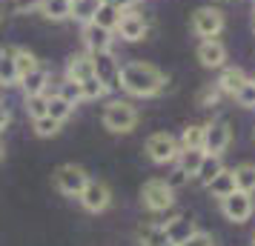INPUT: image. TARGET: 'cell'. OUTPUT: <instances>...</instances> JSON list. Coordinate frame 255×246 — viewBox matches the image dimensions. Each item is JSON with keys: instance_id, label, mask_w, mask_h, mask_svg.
Listing matches in <instances>:
<instances>
[{"instance_id": "obj_25", "label": "cell", "mask_w": 255, "mask_h": 246, "mask_svg": "<svg viewBox=\"0 0 255 246\" xmlns=\"http://www.w3.org/2000/svg\"><path fill=\"white\" fill-rule=\"evenodd\" d=\"M221 169H224V164H221V155H204V161H201V166H198V175L195 177L204 183V186H207V183L218 175Z\"/></svg>"}, {"instance_id": "obj_8", "label": "cell", "mask_w": 255, "mask_h": 246, "mask_svg": "<svg viewBox=\"0 0 255 246\" xmlns=\"http://www.w3.org/2000/svg\"><path fill=\"white\" fill-rule=\"evenodd\" d=\"M178 152H181L178 141L166 132H158L146 141V155L152 164H172V161H178Z\"/></svg>"}, {"instance_id": "obj_31", "label": "cell", "mask_w": 255, "mask_h": 246, "mask_svg": "<svg viewBox=\"0 0 255 246\" xmlns=\"http://www.w3.org/2000/svg\"><path fill=\"white\" fill-rule=\"evenodd\" d=\"M32 126H35V132L40 135V138H55V135L60 132V123L55 120V117H49V115L35 117V120H32Z\"/></svg>"}, {"instance_id": "obj_20", "label": "cell", "mask_w": 255, "mask_h": 246, "mask_svg": "<svg viewBox=\"0 0 255 246\" xmlns=\"http://www.w3.org/2000/svg\"><path fill=\"white\" fill-rule=\"evenodd\" d=\"M207 189H209V195H212V198H218V200L227 198L230 192H235V175H232L230 169H221L218 175L207 183Z\"/></svg>"}, {"instance_id": "obj_29", "label": "cell", "mask_w": 255, "mask_h": 246, "mask_svg": "<svg viewBox=\"0 0 255 246\" xmlns=\"http://www.w3.org/2000/svg\"><path fill=\"white\" fill-rule=\"evenodd\" d=\"M58 94L66 100L69 106H78L83 100V92H81V83L78 81H72V78H66V81L60 83V89H58Z\"/></svg>"}, {"instance_id": "obj_39", "label": "cell", "mask_w": 255, "mask_h": 246, "mask_svg": "<svg viewBox=\"0 0 255 246\" xmlns=\"http://www.w3.org/2000/svg\"><path fill=\"white\" fill-rule=\"evenodd\" d=\"M9 120H12V115H9V109L0 103V129H6L9 126Z\"/></svg>"}, {"instance_id": "obj_26", "label": "cell", "mask_w": 255, "mask_h": 246, "mask_svg": "<svg viewBox=\"0 0 255 246\" xmlns=\"http://www.w3.org/2000/svg\"><path fill=\"white\" fill-rule=\"evenodd\" d=\"M232 175H235V189H241V192H255V164H241L238 169H232Z\"/></svg>"}, {"instance_id": "obj_6", "label": "cell", "mask_w": 255, "mask_h": 246, "mask_svg": "<svg viewBox=\"0 0 255 246\" xmlns=\"http://www.w3.org/2000/svg\"><path fill=\"white\" fill-rule=\"evenodd\" d=\"M221 29H224V12L215 9V6H201L195 14H192V32L198 37H218Z\"/></svg>"}, {"instance_id": "obj_16", "label": "cell", "mask_w": 255, "mask_h": 246, "mask_svg": "<svg viewBox=\"0 0 255 246\" xmlns=\"http://www.w3.org/2000/svg\"><path fill=\"white\" fill-rule=\"evenodd\" d=\"M163 229H166V235H169L172 246H178V244H184L186 238L195 232V223L189 221V218H184V215H178V218H172V221L163 223Z\"/></svg>"}, {"instance_id": "obj_1", "label": "cell", "mask_w": 255, "mask_h": 246, "mask_svg": "<svg viewBox=\"0 0 255 246\" xmlns=\"http://www.w3.org/2000/svg\"><path fill=\"white\" fill-rule=\"evenodd\" d=\"M166 86V75L152 63H127L121 66V89L132 97H152Z\"/></svg>"}, {"instance_id": "obj_22", "label": "cell", "mask_w": 255, "mask_h": 246, "mask_svg": "<svg viewBox=\"0 0 255 246\" xmlns=\"http://www.w3.org/2000/svg\"><path fill=\"white\" fill-rule=\"evenodd\" d=\"M138 238H140V244L143 246H172V241H169V235H166V229H163L161 223H149V226H143Z\"/></svg>"}, {"instance_id": "obj_11", "label": "cell", "mask_w": 255, "mask_h": 246, "mask_svg": "<svg viewBox=\"0 0 255 246\" xmlns=\"http://www.w3.org/2000/svg\"><path fill=\"white\" fill-rule=\"evenodd\" d=\"M118 35L121 40H127V43H135V40H143L146 32H149V26H146V17L140 12H124L121 14V20H118Z\"/></svg>"}, {"instance_id": "obj_13", "label": "cell", "mask_w": 255, "mask_h": 246, "mask_svg": "<svg viewBox=\"0 0 255 246\" xmlns=\"http://www.w3.org/2000/svg\"><path fill=\"white\" fill-rule=\"evenodd\" d=\"M81 40H83V46H86L89 55H95V52H109V49H112V32L104 29V26H98V23L83 26Z\"/></svg>"}, {"instance_id": "obj_21", "label": "cell", "mask_w": 255, "mask_h": 246, "mask_svg": "<svg viewBox=\"0 0 255 246\" xmlns=\"http://www.w3.org/2000/svg\"><path fill=\"white\" fill-rule=\"evenodd\" d=\"M98 6H101V0H72V20H78L81 26L92 23L95 20V12H98Z\"/></svg>"}, {"instance_id": "obj_9", "label": "cell", "mask_w": 255, "mask_h": 246, "mask_svg": "<svg viewBox=\"0 0 255 246\" xmlns=\"http://www.w3.org/2000/svg\"><path fill=\"white\" fill-rule=\"evenodd\" d=\"M81 198V206L86 212H104L109 203H112V192H109V186H106L104 180H86V186H83V192L78 195Z\"/></svg>"}, {"instance_id": "obj_19", "label": "cell", "mask_w": 255, "mask_h": 246, "mask_svg": "<svg viewBox=\"0 0 255 246\" xmlns=\"http://www.w3.org/2000/svg\"><path fill=\"white\" fill-rule=\"evenodd\" d=\"M40 14L46 20H69L72 14V0H40Z\"/></svg>"}, {"instance_id": "obj_2", "label": "cell", "mask_w": 255, "mask_h": 246, "mask_svg": "<svg viewBox=\"0 0 255 246\" xmlns=\"http://www.w3.org/2000/svg\"><path fill=\"white\" fill-rule=\"evenodd\" d=\"M138 126V109L129 100H112L104 109V129H109L112 135H127Z\"/></svg>"}, {"instance_id": "obj_42", "label": "cell", "mask_w": 255, "mask_h": 246, "mask_svg": "<svg viewBox=\"0 0 255 246\" xmlns=\"http://www.w3.org/2000/svg\"><path fill=\"white\" fill-rule=\"evenodd\" d=\"M253 241H255V238H253Z\"/></svg>"}, {"instance_id": "obj_4", "label": "cell", "mask_w": 255, "mask_h": 246, "mask_svg": "<svg viewBox=\"0 0 255 246\" xmlns=\"http://www.w3.org/2000/svg\"><path fill=\"white\" fill-rule=\"evenodd\" d=\"M92 69H95V78L104 83L106 92L121 89V63L115 60L112 52H95L92 55Z\"/></svg>"}, {"instance_id": "obj_17", "label": "cell", "mask_w": 255, "mask_h": 246, "mask_svg": "<svg viewBox=\"0 0 255 246\" xmlns=\"http://www.w3.org/2000/svg\"><path fill=\"white\" fill-rule=\"evenodd\" d=\"M121 14H124V9H118L112 0H101V6H98V12H95V20H92V23L104 26V29H109V32H115V29H118V20H121Z\"/></svg>"}, {"instance_id": "obj_27", "label": "cell", "mask_w": 255, "mask_h": 246, "mask_svg": "<svg viewBox=\"0 0 255 246\" xmlns=\"http://www.w3.org/2000/svg\"><path fill=\"white\" fill-rule=\"evenodd\" d=\"M72 112H75V106H69L60 94H49V100H46V115L49 117H55L58 123H63V120H69Z\"/></svg>"}, {"instance_id": "obj_3", "label": "cell", "mask_w": 255, "mask_h": 246, "mask_svg": "<svg viewBox=\"0 0 255 246\" xmlns=\"http://www.w3.org/2000/svg\"><path fill=\"white\" fill-rule=\"evenodd\" d=\"M172 192L175 189L166 180H146L143 189H140V198H143V206L149 212H166V209H172V203H175Z\"/></svg>"}, {"instance_id": "obj_40", "label": "cell", "mask_w": 255, "mask_h": 246, "mask_svg": "<svg viewBox=\"0 0 255 246\" xmlns=\"http://www.w3.org/2000/svg\"><path fill=\"white\" fill-rule=\"evenodd\" d=\"M112 3H115L118 9H127V6H132V3H135V0H112Z\"/></svg>"}, {"instance_id": "obj_33", "label": "cell", "mask_w": 255, "mask_h": 246, "mask_svg": "<svg viewBox=\"0 0 255 246\" xmlns=\"http://www.w3.org/2000/svg\"><path fill=\"white\" fill-rule=\"evenodd\" d=\"M46 100H49V94H29L26 97V112H29L32 120L46 115Z\"/></svg>"}, {"instance_id": "obj_32", "label": "cell", "mask_w": 255, "mask_h": 246, "mask_svg": "<svg viewBox=\"0 0 255 246\" xmlns=\"http://www.w3.org/2000/svg\"><path fill=\"white\" fill-rule=\"evenodd\" d=\"M81 92H83V100H98V97H104L106 94V89H104V83L92 75V78L81 81Z\"/></svg>"}, {"instance_id": "obj_24", "label": "cell", "mask_w": 255, "mask_h": 246, "mask_svg": "<svg viewBox=\"0 0 255 246\" xmlns=\"http://www.w3.org/2000/svg\"><path fill=\"white\" fill-rule=\"evenodd\" d=\"M204 155H207L204 149H181V152H178V166L192 177V175H198V166L204 161Z\"/></svg>"}, {"instance_id": "obj_36", "label": "cell", "mask_w": 255, "mask_h": 246, "mask_svg": "<svg viewBox=\"0 0 255 246\" xmlns=\"http://www.w3.org/2000/svg\"><path fill=\"white\" fill-rule=\"evenodd\" d=\"M178 246H215V238L212 235H207V232H192L189 238H186L184 244H178Z\"/></svg>"}, {"instance_id": "obj_41", "label": "cell", "mask_w": 255, "mask_h": 246, "mask_svg": "<svg viewBox=\"0 0 255 246\" xmlns=\"http://www.w3.org/2000/svg\"><path fill=\"white\" fill-rule=\"evenodd\" d=\"M0 158H3V146H0Z\"/></svg>"}, {"instance_id": "obj_10", "label": "cell", "mask_w": 255, "mask_h": 246, "mask_svg": "<svg viewBox=\"0 0 255 246\" xmlns=\"http://www.w3.org/2000/svg\"><path fill=\"white\" fill-rule=\"evenodd\" d=\"M232 141V129L227 120H218V123H209L204 126V152L207 155H221Z\"/></svg>"}, {"instance_id": "obj_14", "label": "cell", "mask_w": 255, "mask_h": 246, "mask_svg": "<svg viewBox=\"0 0 255 246\" xmlns=\"http://www.w3.org/2000/svg\"><path fill=\"white\" fill-rule=\"evenodd\" d=\"M49 81H52V75H49V69H43V66H37V69H32L29 75H23V78H20L17 83L23 86L26 97H29V94H46Z\"/></svg>"}, {"instance_id": "obj_7", "label": "cell", "mask_w": 255, "mask_h": 246, "mask_svg": "<svg viewBox=\"0 0 255 246\" xmlns=\"http://www.w3.org/2000/svg\"><path fill=\"white\" fill-rule=\"evenodd\" d=\"M221 209H224V215H227L232 223L250 221V215H253V209H255L253 195H250V192H241V189H235V192H230L227 198H221Z\"/></svg>"}, {"instance_id": "obj_35", "label": "cell", "mask_w": 255, "mask_h": 246, "mask_svg": "<svg viewBox=\"0 0 255 246\" xmlns=\"http://www.w3.org/2000/svg\"><path fill=\"white\" fill-rule=\"evenodd\" d=\"M218 97H221L218 83H209V86H204V89H201V94H198V103H201V106H215V103H218Z\"/></svg>"}, {"instance_id": "obj_23", "label": "cell", "mask_w": 255, "mask_h": 246, "mask_svg": "<svg viewBox=\"0 0 255 246\" xmlns=\"http://www.w3.org/2000/svg\"><path fill=\"white\" fill-rule=\"evenodd\" d=\"M244 83H247V75H244L241 69H224L221 78H218V89L224 94H235Z\"/></svg>"}, {"instance_id": "obj_5", "label": "cell", "mask_w": 255, "mask_h": 246, "mask_svg": "<svg viewBox=\"0 0 255 246\" xmlns=\"http://www.w3.org/2000/svg\"><path fill=\"white\" fill-rule=\"evenodd\" d=\"M86 180H89V175H86L78 164H63V166H58V172H55V186H58L66 198H78L83 192V186H86Z\"/></svg>"}, {"instance_id": "obj_34", "label": "cell", "mask_w": 255, "mask_h": 246, "mask_svg": "<svg viewBox=\"0 0 255 246\" xmlns=\"http://www.w3.org/2000/svg\"><path fill=\"white\" fill-rule=\"evenodd\" d=\"M235 100H238L244 109H255V81H247V83H244L241 89L235 92Z\"/></svg>"}, {"instance_id": "obj_12", "label": "cell", "mask_w": 255, "mask_h": 246, "mask_svg": "<svg viewBox=\"0 0 255 246\" xmlns=\"http://www.w3.org/2000/svg\"><path fill=\"white\" fill-rule=\"evenodd\" d=\"M198 60L207 69H221L227 63V46L221 43L218 37H207V40L198 43Z\"/></svg>"}, {"instance_id": "obj_30", "label": "cell", "mask_w": 255, "mask_h": 246, "mask_svg": "<svg viewBox=\"0 0 255 246\" xmlns=\"http://www.w3.org/2000/svg\"><path fill=\"white\" fill-rule=\"evenodd\" d=\"M181 149H204V126H189L181 135Z\"/></svg>"}, {"instance_id": "obj_37", "label": "cell", "mask_w": 255, "mask_h": 246, "mask_svg": "<svg viewBox=\"0 0 255 246\" xmlns=\"http://www.w3.org/2000/svg\"><path fill=\"white\" fill-rule=\"evenodd\" d=\"M37 6H40V0H9V9L14 14H29V12H35Z\"/></svg>"}, {"instance_id": "obj_38", "label": "cell", "mask_w": 255, "mask_h": 246, "mask_svg": "<svg viewBox=\"0 0 255 246\" xmlns=\"http://www.w3.org/2000/svg\"><path fill=\"white\" fill-rule=\"evenodd\" d=\"M186 177H189V175H186L184 169L178 166V169H175L172 175H169V180H166V183H169V186H172V189H178V186H184V183H186Z\"/></svg>"}, {"instance_id": "obj_18", "label": "cell", "mask_w": 255, "mask_h": 246, "mask_svg": "<svg viewBox=\"0 0 255 246\" xmlns=\"http://www.w3.org/2000/svg\"><path fill=\"white\" fill-rule=\"evenodd\" d=\"M20 81L14 66V49H0V89H9Z\"/></svg>"}, {"instance_id": "obj_28", "label": "cell", "mask_w": 255, "mask_h": 246, "mask_svg": "<svg viewBox=\"0 0 255 246\" xmlns=\"http://www.w3.org/2000/svg\"><path fill=\"white\" fill-rule=\"evenodd\" d=\"M14 66H17V78H23V75H29L32 69H37L40 63H37V58L29 49H14Z\"/></svg>"}, {"instance_id": "obj_15", "label": "cell", "mask_w": 255, "mask_h": 246, "mask_svg": "<svg viewBox=\"0 0 255 246\" xmlns=\"http://www.w3.org/2000/svg\"><path fill=\"white\" fill-rule=\"evenodd\" d=\"M95 69H92V55L86 52V55H72L69 63H66V78L72 81H86V78H92Z\"/></svg>"}]
</instances>
